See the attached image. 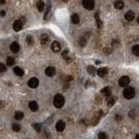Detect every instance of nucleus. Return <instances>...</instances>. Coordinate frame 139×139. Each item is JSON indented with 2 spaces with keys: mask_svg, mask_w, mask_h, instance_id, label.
Returning a JSON list of instances; mask_svg holds the SVG:
<instances>
[{
  "mask_svg": "<svg viewBox=\"0 0 139 139\" xmlns=\"http://www.w3.org/2000/svg\"><path fill=\"white\" fill-rule=\"evenodd\" d=\"M37 10H38L39 12H42L44 9V3L43 1H38L37 4Z\"/></svg>",
  "mask_w": 139,
  "mask_h": 139,
  "instance_id": "aec40b11",
  "label": "nucleus"
},
{
  "mask_svg": "<svg viewBox=\"0 0 139 139\" xmlns=\"http://www.w3.org/2000/svg\"><path fill=\"white\" fill-rule=\"evenodd\" d=\"M132 52L136 56L139 57V44H136V45L132 47Z\"/></svg>",
  "mask_w": 139,
  "mask_h": 139,
  "instance_id": "4be33fe9",
  "label": "nucleus"
},
{
  "mask_svg": "<svg viewBox=\"0 0 139 139\" xmlns=\"http://www.w3.org/2000/svg\"><path fill=\"white\" fill-rule=\"evenodd\" d=\"M95 19H96V22H97V25L98 28H102L103 26V23L100 19V16H99L98 13H96L95 14Z\"/></svg>",
  "mask_w": 139,
  "mask_h": 139,
  "instance_id": "f3484780",
  "label": "nucleus"
},
{
  "mask_svg": "<svg viewBox=\"0 0 139 139\" xmlns=\"http://www.w3.org/2000/svg\"><path fill=\"white\" fill-rule=\"evenodd\" d=\"M29 107L32 111H37V110H38V104H37V103L35 102V101H31V102H30Z\"/></svg>",
  "mask_w": 139,
  "mask_h": 139,
  "instance_id": "4468645a",
  "label": "nucleus"
},
{
  "mask_svg": "<svg viewBox=\"0 0 139 139\" xmlns=\"http://www.w3.org/2000/svg\"><path fill=\"white\" fill-rule=\"evenodd\" d=\"M40 43H41V44H43V45H48L49 43H50V37H49V36L47 34L41 35Z\"/></svg>",
  "mask_w": 139,
  "mask_h": 139,
  "instance_id": "423d86ee",
  "label": "nucleus"
},
{
  "mask_svg": "<svg viewBox=\"0 0 139 139\" xmlns=\"http://www.w3.org/2000/svg\"><path fill=\"white\" fill-rule=\"evenodd\" d=\"M26 42H27V44H29V45H32L33 44V37H31V36H27L26 37Z\"/></svg>",
  "mask_w": 139,
  "mask_h": 139,
  "instance_id": "a878e982",
  "label": "nucleus"
},
{
  "mask_svg": "<svg viewBox=\"0 0 139 139\" xmlns=\"http://www.w3.org/2000/svg\"><path fill=\"white\" fill-rule=\"evenodd\" d=\"M10 49L13 53H18V52L19 51V50H20V46L17 42H13L12 44H11Z\"/></svg>",
  "mask_w": 139,
  "mask_h": 139,
  "instance_id": "1a4fd4ad",
  "label": "nucleus"
},
{
  "mask_svg": "<svg viewBox=\"0 0 139 139\" xmlns=\"http://www.w3.org/2000/svg\"><path fill=\"white\" fill-rule=\"evenodd\" d=\"M12 129L16 132H18V131L21 129V126H20L18 123H13L12 124Z\"/></svg>",
  "mask_w": 139,
  "mask_h": 139,
  "instance_id": "b1692460",
  "label": "nucleus"
},
{
  "mask_svg": "<svg viewBox=\"0 0 139 139\" xmlns=\"http://www.w3.org/2000/svg\"><path fill=\"white\" fill-rule=\"evenodd\" d=\"M5 15V11H1V16L4 17Z\"/></svg>",
  "mask_w": 139,
  "mask_h": 139,
  "instance_id": "473e14b6",
  "label": "nucleus"
},
{
  "mask_svg": "<svg viewBox=\"0 0 139 139\" xmlns=\"http://www.w3.org/2000/svg\"><path fill=\"white\" fill-rule=\"evenodd\" d=\"M87 71H88V73H89V74H91V75H93L94 73H95V71H96V69L94 68L93 66H88Z\"/></svg>",
  "mask_w": 139,
  "mask_h": 139,
  "instance_id": "bb28decb",
  "label": "nucleus"
},
{
  "mask_svg": "<svg viewBox=\"0 0 139 139\" xmlns=\"http://www.w3.org/2000/svg\"><path fill=\"white\" fill-rule=\"evenodd\" d=\"M115 102H116V99L115 98H110V100H109V102H108V106L109 107H112V106H113V104H115Z\"/></svg>",
  "mask_w": 139,
  "mask_h": 139,
  "instance_id": "c85d7f7f",
  "label": "nucleus"
},
{
  "mask_svg": "<svg viewBox=\"0 0 139 139\" xmlns=\"http://www.w3.org/2000/svg\"><path fill=\"white\" fill-rule=\"evenodd\" d=\"M138 2H139V0H138Z\"/></svg>",
  "mask_w": 139,
  "mask_h": 139,
  "instance_id": "4c0bfd02",
  "label": "nucleus"
},
{
  "mask_svg": "<svg viewBox=\"0 0 139 139\" xmlns=\"http://www.w3.org/2000/svg\"><path fill=\"white\" fill-rule=\"evenodd\" d=\"M5 0H0V4L1 5H5Z\"/></svg>",
  "mask_w": 139,
  "mask_h": 139,
  "instance_id": "72a5a7b5",
  "label": "nucleus"
},
{
  "mask_svg": "<svg viewBox=\"0 0 139 139\" xmlns=\"http://www.w3.org/2000/svg\"><path fill=\"white\" fill-rule=\"evenodd\" d=\"M124 18H125V19H126L127 21H132V20L134 19V18H135L134 12H131V11H129V12L125 14Z\"/></svg>",
  "mask_w": 139,
  "mask_h": 139,
  "instance_id": "ddd939ff",
  "label": "nucleus"
},
{
  "mask_svg": "<svg viewBox=\"0 0 139 139\" xmlns=\"http://www.w3.org/2000/svg\"><path fill=\"white\" fill-rule=\"evenodd\" d=\"M129 83H130V79L127 76H123L119 79V85L121 87H126L129 84Z\"/></svg>",
  "mask_w": 139,
  "mask_h": 139,
  "instance_id": "20e7f679",
  "label": "nucleus"
},
{
  "mask_svg": "<svg viewBox=\"0 0 139 139\" xmlns=\"http://www.w3.org/2000/svg\"><path fill=\"white\" fill-rule=\"evenodd\" d=\"M56 129H57V131L62 132L65 129V123L63 121H58L57 124H56Z\"/></svg>",
  "mask_w": 139,
  "mask_h": 139,
  "instance_id": "9b49d317",
  "label": "nucleus"
},
{
  "mask_svg": "<svg viewBox=\"0 0 139 139\" xmlns=\"http://www.w3.org/2000/svg\"><path fill=\"white\" fill-rule=\"evenodd\" d=\"M84 44H85V40H84V39H81V41H80V45L81 46H84Z\"/></svg>",
  "mask_w": 139,
  "mask_h": 139,
  "instance_id": "2f4dec72",
  "label": "nucleus"
},
{
  "mask_svg": "<svg viewBox=\"0 0 139 139\" xmlns=\"http://www.w3.org/2000/svg\"><path fill=\"white\" fill-rule=\"evenodd\" d=\"M102 93L104 94L105 97H110L111 96V91H110V87H105L102 90Z\"/></svg>",
  "mask_w": 139,
  "mask_h": 139,
  "instance_id": "a211bd4d",
  "label": "nucleus"
},
{
  "mask_svg": "<svg viewBox=\"0 0 139 139\" xmlns=\"http://www.w3.org/2000/svg\"><path fill=\"white\" fill-rule=\"evenodd\" d=\"M51 50L54 52H59L61 50V45H60L59 43L57 42V41H54L51 44Z\"/></svg>",
  "mask_w": 139,
  "mask_h": 139,
  "instance_id": "9d476101",
  "label": "nucleus"
},
{
  "mask_svg": "<svg viewBox=\"0 0 139 139\" xmlns=\"http://www.w3.org/2000/svg\"><path fill=\"white\" fill-rule=\"evenodd\" d=\"M79 21H80V19H79V17H78V14H73L72 16H71V22L74 24H78Z\"/></svg>",
  "mask_w": 139,
  "mask_h": 139,
  "instance_id": "6ab92c4d",
  "label": "nucleus"
},
{
  "mask_svg": "<svg viewBox=\"0 0 139 139\" xmlns=\"http://www.w3.org/2000/svg\"><path fill=\"white\" fill-rule=\"evenodd\" d=\"M13 71H14V73L17 75V76L18 77H22L23 75L24 74V71L23 69H21L20 67H14V69H13Z\"/></svg>",
  "mask_w": 139,
  "mask_h": 139,
  "instance_id": "f8f14e48",
  "label": "nucleus"
},
{
  "mask_svg": "<svg viewBox=\"0 0 139 139\" xmlns=\"http://www.w3.org/2000/svg\"><path fill=\"white\" fill-rule=\"evenodd\" d=\"M6 71V66L4 63H0V72L3 73Z\"/></svg>",
  "mask_w": 139,
  "mask_h": 139,
  "instance_id": "7c9ffc66",
  "label": "nucleus"
},
{
  "mask_svg": "<svg viewBox=\"0 0 139 139\" xmlns=\"http://www.w3.org/2000/svg\"><path fill=\"white\" fill-rule=\"evenodd\" d=\"M123 6H124V3L122 0H117V1L115 2V8L117 9V10L123 9Z\"/></svg>",
  "mask_w": 139,
  "mask_h": 139,
  "instance_id": "dca6fc26",
  "label": "nucleus"
},
{
  "mask_svg": "<svg viewBox=\"0 0 139 139\" xmlns=\"http://www.w3.org/2000/svg\"><path fill=\"white\" fill-rule=\"evenodd\" d=\"M98 139H108V136H107L106 133L100 132L98 134Z\"/></svg>",
  "mask_w": 139,
  "mask_h": 139,
  "instance_id": "cd10ccee",
  "label": "nucleus"
},
{
  "mask_svg": "<svg viewBox=\"0 0 139 139\" xmlns=\"http://www.w3.org/2000/svg\"><path fill=\"white\" fill-rule=\"evenodd\" d=\"M63 2H67L68 0H63Z\"/></svg>",
  "mask_w": 139,
  "mask_h": 139,
  "instance_id": "e433bc0d",
  "label": "nucleus"
},
{
  "mask_svg": "<svg viewBox=\"0 0 139 139\" xmlns=\"http://www.w3.org/2000/svg\"><path fill=\"white\" fill-rule=\"evenodd\" d=\"M22 28H23V23L20 20H17V21L14 22V24H13V30L15 31L18 32V31H21Z\"/></svg>",
  "mask_w": 139,
  "mask_h": 139,
  "instance_id": "0eeeda50",
  "label": "nucleus"
},
{
  "mask_svg": "<svg viewBox=\"0 0 139 139\" xmlns=\"http://www.w3.org/2000/svg\"><path fill=\"white\" fill-rule=\"evenodd\" d=\"M136 21H137V23L139 24V16L137 17V18H136Z\"/></svg>",
  "mask_w": 139,
  "mask_h": 139,
  "instance_id": "c9c22d12",
  "label": "nucleus"
},
{
  "mask_svg": "<svg viewBox=\"0 0 139 139\" xmlns=\"http://www.w3.org/2000/svg\"><path fill=\"white\" fill-rule=\"evenodd\" d=\"M83 6L88 11H91L95 7L94 0H83Z\"/></svg>",
  "mask_w": 139,
  "mask_h": 139,
  "instance_id": "7ed1b4c3",
  "label": "nucleus"
},
{
  "mask_svg": "<svg viewBox=\"0 0 139 139\" xmlns=\"http://www.w3.org/2000/svg\"><path fill=\"white\" fill-rule=\"evenodd\" d=\"M24 117V113L22 111H17L15 113V118L17 120H21Z\"/></svg>",
  "mask_w": 139,
  "mask_h": 139,
  "instance_id": "5701e85b",
  "label": "nucleus"
},
{
  "mask_svg": "<svg viewBox=\"0 0 139 139\" xmlns=\"http://www.w3.org/2000/svg\"><path fill=\"white\" fill-rule=\"evenodd\" d=\"M97 75H98L99 77H102V78H103V77H104L105 75L108 73V69L104 68H104H100V69L97 70Z\"/></svg>",
  "mask_w": 139,
  "mask_h": 139,
  "instance_id": "2eb2a0df",
  "label": "nucleus"
},
{
  "mask_svg": "<svg viewBox=\"0 0 139 139\" xmlns=\"http://www.w3.org/2000/svg\"><path fill=\"white\" fill-rule=\"evenodd\" d=\"M6 63H7V65L8 66H13L15 63V59L14 57H8L6 59Z\"/></svg>",
  "mask_w": 139,
  "mask_h": 139,
  "instance_id": "412c9836",
  "label": "nucleus"
},
{
  "mask_svg": "<svg viewBox=\"0 0 139 139\" xmlns=\"http://www.w3.org/2000/svg\"><path fill=\"white\" fill-rule=\"evenodd\" d=\"M123 97L126 99H132L133 97L136 95V92H135V89L132 87H126L123 91Z\"/></svg>",
  "mask_w": 139,
  "mask_h": 139,
  "instance_id": "f03ea898",
  "label": "nucleus"
},
{
  "mask_svg": "<svg viewBox=\"0 0 139 139\" xmlns=\"http://www.w3.org/2000/svg\"><path fill=\"white\" fill-rule=\"evenodd\" d=\"M136 139H139V134H137V135L136 136Z\"/></svg>",
  "mask_w": 139,
  "mask_h": 139,
  "instance_id": "f704fd0d",
  "label": "nucleus"
},
{
  "mask_svg": "<svg viewBox=\"0 0 139 139\" xmlns=\"http://www.w3.org/2000/svg\"><path fill=\"white\" fill-rule=\"evenodd\" d=\"M45 74L48 77H54L56 75V69L52 66L47 67L45 70Z\"/></svg>",
  "mask_w": 139,
  "mask_h": 139,
  "instance_id": "6e6552de",
  "label": "nucleus"
},
{
  "mask_svg": "<svg viewBox=\"0 0 139 139\" xmlns=\"http://www.w3.org/2000/svg\"><path fill=\"white\" fill-rule=\"evenodd\" d=\"M50 11V5H49V4H48V5H47V8H46L45 14H44V19H46V18H47V16H48Z\"/></svg>",
  "mask_w": 139,
  "mask_h": 139,
  "instance_id": "c756f323",
  "label": "nucleus"
},
{
  "mask_svg": "<svg viewBox=\"0 0 139 139\" xmlns=\"http://www.w3.org/2000/svg\"><path fill=\"white\" fill-rule=\"evenodd\" d=\"M38 84H39V81H38V79L36 78H31V79L29 80V82H28V85H29L31 88H32V89L37 88V86H38Z\"/></svg>",
  "mask_w": 139,
  "mask_h": 139,
  "instance_id": "39448f33",
  "label": "nucleus"
},
{
  "mask_svg": "<svg viewBox=\"0 0 139 139\" xmlns=\"http://www.w3.org/2000/svg\"><path fill=\"white\" fill-rule=\"evenodd\" d=\"M53 104L57 109L62 108L64 104V97L61 94H56L53 99Z\"/></svg>",
  "mask_w": 139,
  "mask_h": 139,
  "instance_id": "f257e3e1",
  "label": "nucleus"
},
{
  "mask_svg": "<svg viewBox=\"0 0 139 139\" xmlns=\"http://www.w3.org/2000/svg\"><path fill=\"white\" fill-rule=\"evenodd\" d=\"M33 128L37 132H40L42 129V125L40 123H35V124H33Z\"/></svg>",
  "mask_w": 139,
  "mask_h": 139,
  "instance_id": "393cba45",
  "label": "nucleus"
}]
</instances>
